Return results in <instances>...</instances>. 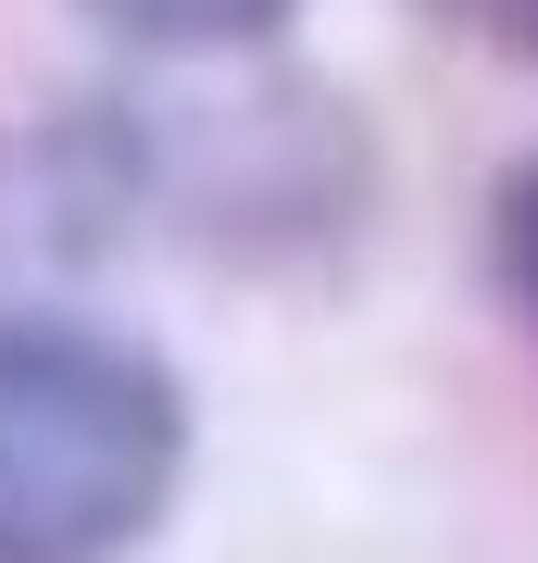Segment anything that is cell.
Returning a JSON list of instances; mask_svg holds the SVG:
<instances>
[{"instance_id": "6da1fadb", "label": "cell", "mask_w": 538, "mask_h": 563, "mask_svg": "<svg viewBox=\"0 0 538 563\" xmlns=\"http://www.w3.org/2000/svg\"><path fill=\"white\" fill-rule=\"evenodd\" d=\"M188 401L113 325H0V563H125L176 501Z\"/></svg>"}, {"instance_id": "7a4b0ae2", "label": "cell", "mask_w": 538, "mask_h": 563, "mask_svg": "<svg viewBox=\"0 0 538 563\" xmlns=\"http://www.w3.org/2000/svg\"><path fill=\"white\" fill-rule=\"evenodd\" d=\"M125 51H251L288 25V0H88Z\"/></svg>"}, {"instance_id": "3957f363", "label": "cell", "mask_w": 538, "mask_h": 563, "mask_svg": "<svg viewBox=\"0 0 538 563\" xmlns=\"http://www.w3.org/2000/svg\"><path fill=\"white\" fill-rule=\"evenodd\" d=\"M488 239H501V288H514L526 325H538V163L501 188V225H488Z\"/></svg>"}, {"instance_id": "277c9868", "label": "cell", "mask_w": 538, "mask_h": 563, "mask_svg": "<svg viewBox=\"0 0 538 563\" xmlns=\"http://www.w3.org/2000/svg\"><path fill=\"white\" fill-rule=\"evenodd\" d=\"M439 13L463 25V38H488V51H514V63H538V0H439Z\"/></svg>"}]
</instances>
